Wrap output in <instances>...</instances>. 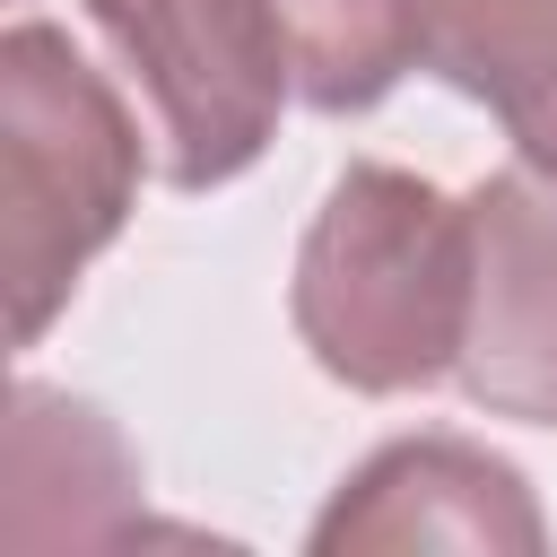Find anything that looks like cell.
<instances>
[{
    "label": "cell",
    "instance_id": "cell-1",
    "mask_svg": "<svg viewBox=\"0 0 557 557\" xmlns=\"http://www.w3.org/2000/svg\"><path fill=\"white\" fill-rule=\"evenodd\" d=\"M296 339L348 392H426L470 339V209L400 165H348L296 252Z\"/></svg>",
    "mask_w": 557,
    "mask_h": 557
},
{
    "label": "cell",
    "instance_id": "cell-2",
    "mask_svg": "<svg viewBox=\"0 0 557 557\" xmlns=\"http://www.w3.org/2000/svg\"><path fill=\"white\" fill-rule=\"evenodd\" d=\"M139 200V122L87 70V52L17 17L0 35V278L9 339L35 348L70 305L78 270L122 235Z\"/></svg>",
    "mask_w": 557,
    "mask_h": 557
},
{
    "label": "cell",
    "instance_id": "cell-3",
    "mask_svg": "<svg viewBox=\"0 0 557 557\" xmlns=\"http://www.w3.org/2000/svg\"><path fill=\"white\" fill-rule=\"evenodd\" d=\"M113 70L139 96L148 157L174 191L235 183L296 96L270 0H87Z\"/></svg>",
    "mask_w": 557,
    "mask_h": 557
},
{
    "label": "cell",
    "instance_id": "cell-4",
    "mask_svg": "<svg viewBox=\"0 0 557 557\" xmlns=\"http://www.w3.org/2000/svg\"><path fill=\"white\" fill-rule=\"evenodd\" d=\"M461 392L487 418L557 426V174H487L470 200Z\"/></svg>",
    "mask_w": 557,
    "mask_h": 557
},
{
    "label": "cell",
    "instance_id": "cell-5",
    "mask_svg": "<svg viewBox=\"0 0 557 557\" xmlns=\"http://www.w3.org/2000/svg\"><path fill=\"white\" fill-rule=\"evenodd\" d=\"M548 540L531 487L513 461L461 444V435H409L383 444L313 522L322 557H366V548H513L531 557Z\"/></svg>",
    "mask_w": 557,
    "mask_h": 557
},
{
    "label": "cell",
    "instance_id": "cell-6",
    "mask_svg": "<svg viewBox=\"0 0 557 557\" xmlns=\"http://www.w3.org/2000/svg\"><path fill=\"white\" fill-rule=\"evenodd\" d=\"M139 505V461L122 453V435L44 383H17L9 400V513L0 540L9 548H52V540H122Z\"/></svg>",
    "mask_w": 557,
    "mask_h": 557
},
{
    "label": "cell",
    "instance_id": "cell-7",
    "mask_svg": "<svg viewBox=\"0 0 557 557\" xmlns=\"http://www.w3.org/2000/svg\"><path fill=\"white\" fill-rule=\"evenodd\" d=\"M418 70L505 122L531 174H557V0H409Z\"/></svg>",
    "mask_w": 557,
    "mask_h": 557
},
{
    "label": "cell",
    "instance_id": "cell-8",
    "mask_svg": "<svg viewBox=\"0 0 557 557\" xmlns=\"http://www.w3.org/2000/svg\"><path fill=\"white\" fill-rule=\"evenodd\" d=\"M296 96L313 113H366L418 70V9L409 0H270Z\"/></svg>",
    "mask_w": 557,
    "mask_h": 557
}]
</instances>
